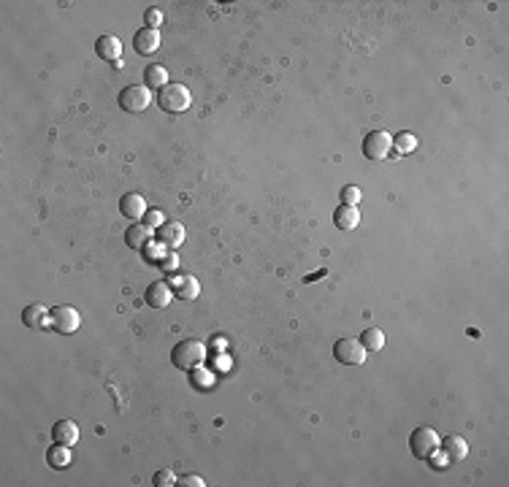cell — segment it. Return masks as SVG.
<instances>
[{"label": "cell", "mask_w": 509, "mask_h": 487, "mask_svg": "<svg viewBox=\"0 0 509 487\" xmlns=\"http://www.w3.org/2000/svg\"><path fill=\"white\" fill-rule=\"evenodd\" d=\"M206 355H209V352H206L203 341H198V338H184V341H179V344L171 349V363H173L179 371H195V369L203 366Z\"/></svg>", "instance_id": "6da1fadb"}, {"label": "cell", "mask_w": 509, "mask_h": 487, "mask_svg": "<svg viewBox=\"0 0 509 487\" xmlns=\"http://www.w3.org/2000/svg\"><path fill=\"white\" fill-rule=\"evenodd\" d=\"M190 103H193V95H190V90H187L184 84L169 82V84L158 92V106L163 108V111H169V114H182V111L190 108Z\"/></svg>", "instance_id": "7a4b0ae2"}, {"label": "cell", "mask_w": 509, "mask_h": 487, "mask_svg": "<svg viewBox=\"0 0 509 487\" xmlns=\"http://www.w3.org/2000/svg\"><path fill=\"white\" fill-rule=\"evenodd\" d=\"M409 449H412L414 458L431 460L436 455V449H439V433L434 431V428H428V425L414 428L412 436H409Z\"/></svg>", "instance_id": "3957f363"}, {"label": "cell", "mask_w": 509, "mask_h": 487, "mask_svg": "<svg viewBox=\"0 0 509 487\" xmlns=\"http://www.w3.org/2000/svg\"><path fill=\"white\" fill-rule=\"evenodd\" d=\"M116 103H119V108H125L127 114H141L152 103V90H147L144 84H130V87H125L119 92Z\"/></svg>", "instance_id": "277c9868"}, {"label": "cell", "mask_w": 509, "mask_h": 487, "mask_svg": "<svg viewBox=\"0 0 509 487\" xmlns=\"http://www.w3.org/2000/svg\"><path fill=\"white\" fill-rule=\"evenodd\" d=\"M390 147H393V138H390L388 130H371L363 138V158H369V160H385L390 155Z\"/></svg>", "instance_id": "5b68a950"}, {"label": "cell", "mask_w": 509, "mask_h": 487, "mask_svg": "<svg viewBox=\"0 0 509 487\" xmlns=\"http://www.w3.org/2000/svg\"><path fill=\"white\" fill-rule=\"evenodd\" d=\"M334 358L341 366H360L366 360V347L360 344V338H339L334 344Z\"/></svg>", "instance_id": "8992f818"}, {"label": "cell", "mask_w": 509, "mask_h": 487, "mask_svg": "<svg viewBox=\"0 0 509 487\" xmlns=\"http://www.w3.org/2000/svg\"><path fill=\"white\" fill-rule=\"evenodd\" d=\"M49 325L55 327V330H60V333H76L79 330V325H82V314L73 309V306H68V303H60V306H55L52 312H49Z\"/></svg>", "instance_id": "52a82bcc"}, {"label": "cell", "mask_w": 509, "mask_h": 487, "mask_svg": "<svg viewBox=\"0 0 509 487\" xmlns=\"http://www.w3.org/2000/svg\"><path fill=\"white\" fill-rule=\"evenodd\" d=\"M158 244H163L166 249H179L184 244V225L182 222H163L158 227Z\"/></svg>", "instance_id": "ba28073f"}, {"label": "cell", "mask_w": 509, "mask_h": 487, "mask_svg": "<svg viewBox=\"0 0 509 487\" xmlns=\"http://www.w3.org/2000/svg\"><path fill=\"white\" fill-rule=\"evenodd\" d=\"M171 298H173V290H171L169 282H152L144 292V301L152 309H169Z\"/></svg>", "instance_id": "9c48e42d"}, {"label": "cell", "mask_w": 509, "mask_h": 487, "mask_svg": "<svg viewBox=\"0 0 509 487\" xmlns=\"http://www.w3.org/2000/svg\"><path fill=\"white\" fill-rule=\"evenodd\" d=\"M133 49L138 54H155L160 49V30L155 27H141L133 36Z\"/></svg>", "instance_id": "30bf717a"}, {"label": "cell", "mask_w": 509, "mask_h": 487, "mask_svg": "<svg viewBox=\"0 0 509 487\" xmlns=\"http://www.w3.org/2000/svg\"><path fill=\"white\" fill-rule=\"evenodd\" d=\"M439 449H442V452H445V458H447V460H453V463L466 460V455H469V444H466V438H463V436H458V433L447 436V438H439Z\"/></svg>", "instance_id": "8fae6325"}, {"label": "cell", "mask_w": 509, "mask_h": 487, "mask_svg": "<svg viewBox=\"0 0 509 487\" xmlns=\"http://www.w3.org/2000/svg\"><path fill=\"white\" fill-rule=\"evenodd\" d=\"M95 52H98L101 60H106V62H119L122 41H119L116 36H112V33H106V36H101V38L95 41Z\"/></svg>", "instance_id": "7c38bea8"}, {"label": "cell", "mask_w": 509, "mask_h": 487, "mask_svg": "<svg viewBox=\"0 0 509 487\" xmlns=\"http://www.w3.org/2000/svg\"><path fill=\"white\" fill-rule=\"evenodd\" d=\"M119 212H122V216H127V219L136 222V219H141V216L147 214V201L138 192H127L119 201Z\"/></svg>", "instance_id": "4fadbf2b"}, {"label": "cell", "mask_w": 509, "mask_h": 487, "mask_svg": "<svg viewBox=\"0 0 509 487\" xmlns=\"http://www.w3.org/2000/svg\"><path fill=\"white\" fill-rule=\"evenodd\" d=\"M149 238H152V230H149L144 222H133V225L125 230V244H127L130 249H144V247L149 244Z\"/></svg>", "instance_id": "5bb4252c"}, {"label": "cell", "mask_w": 509, "mask_h": 487, "mask_svg": "<svg viewBox=\"0 0 509 487\" xmlns=\"http://www.w3.org/2000/svg\"><path fill=\"white\" fill-rule=\"evenodd\" d=\"M52 438L57 444H65V447H73L79 441V425L73 420H60L52 425Z\"/></svg>", "instance_id": "9a60e30c"}, {"label": "cell", "mask_w": 509, "mask_h": 487, "mask_svg": "<svg viewBox=\"0 0 509 487\" xmlns=\"http://www.w3.org/2000/svg\"><path fill=\"white\" fill-rule=\"evenodd\" d=\"M22 323H25V327H30V330H41L44 325L49 323L47 306H41V303H30V306H25V309H22Z\"/></svg>", "instance_id": "2e32d148"}, {"label": "cell", "mask_w": 509, "mask_h": 487, "mask_svg": "<svg viewBox=\"0 0 509 487\" xmlns=\"http://www.w3.org/2000/svg\"><path fill=\"white\" fill-rule=\"evenodd\" d=\"M358 222H360L358 206H344V203H341L339 209L334 212V225H336L339 230H355Z\"/></svg>", "instance_id": "e0dca14e"}, {"label": "cell", "mask_w": 509, "mask_h": 487, "mask_svg": "<svg viewBox=\"0 0 509 487\" xmlns=\"http://www.w3.org/2000/svg\"><path fill=\"white\" fill-rule=\"evenodd\" d=\"M169 84V71L163 65H149L144 71V87L147 90H163Z\"/></svg>", "instance_id": "ac0fdd59"}, {"label": "cell", "mask_w": 509, "mask_h": 487, "mask_svg": "<svg viewBox=\"0 0 509 487\" xmlns=\"http://www.w3.org/2000/svg\"><path fill=\"white\" fill-rule=\"evenodd\" d=\"M68 449H71V447L57 444V441L47 449V460H49L52 469H65V466H71V452H68Z\"/></svg>", "instance_id": "d6986e66"}, {"label": "cell", "mask_w": 509, "mask_h": 487, "mask_svg": "<svg viewBox=\"0 0 509 487\" xmlns=\"http://www.w3.org/2000/svg\"><path fill=\"white\" fill-rule=\"evenodd\" d=\"M360 344L366 347V352H380V349H385V330H380V327L363 330Z\"/></svg>", "instance_id": "ffe728a7"}, {"label": "cell", "mask_w": 509, "mask_h": 487, "mask_svg": "<svg viewBox=\"0 0 509 487\" xmlns=\"http://www.w3.org/2000/svg\"><path fill=\"white\" fill-rule=\"evenodd\" d=\"M173 292H176L182 301H195V298L201 295V284H198V279H195V276H184Z\"/></svg>", "instance_id": "44dd1931"}, {"label": "cell", "mask_w": 509, "mask_h": 487, "mask_svg": "<svg viewBox=\"0 0 509 487\" xmlns=\"http://www.w3.org/2000/svg\"><path fill=\"white\" fill-rule=\"evenodd\" d=\"M393 147H396V152H412V149H417V138L404 130L393 138Z\"/></svg>", "instance_id": "7402d4cb"}, {"label": "cell", "mask_w": 509, "mask_h": 487, "mask_svg": "<svg viewBox=\"0 0 509 487\" xmlns=\"http://www.w3.org/2000/svg\"><path fill=\"white\" fill-rule=\"evenodd\" d=\"M339 198H341V203H344V206H358L363 195H360V190H358L355 184H347V187H341Z\"/></svg>", "instance_id": "603a6c76"}, {"label": "cell", "mask_w": 509, "mask_h": 487, "mask_svg": "<svg viewBox=\"0 0 509 487\" xmlns=\"http://www.w3.org/2000/svg\"><path fill=\"white\" fill-rule=\"evenodd\" d=\"M141 219H144V225H147L149 230H158V227L166 222V216H163L160 209H147V214L141 216Z\"/></svg>", "instance_id": "cb8c5ba5"}, {"label": "cell", "mask_w": 509, "mask_h": 487, "mask_svg": "<svg viewBox=\"0 0 509 487\" xmlns=\"http://www.w3.org/2000/svg\"><path fill=\"white\" fill-rule=\"evenodd\" d=\"M152 485H155V487H171V485H176V477H173V471H171V469H160V471H155Z\"/></svg>", "instance_id": "d4e9b609"}, {"label": "cell", "mask_w": 509, "mask_h": 487, "mask_svg": "<svg viewBox=\"0 0 509 487\" xmlns=\"http://www.w3.org/2000/svg\"><path fill=\"white\" fill-rule=\"evenodd\" d=\"M176 485L179 487H206V482H203V477H198V474H184L182 479H176Z\"/></svg>", "instance_id": "484cf974"}, {"label": "cell", "mask_w": 509, "mask_h": 487, "mask_svg": "<svg viewBox=\"0 0 509 487\" xmlns=\"http://www.w3.org/2000/svg\"><path fill=\"white\" fill-rule=\"evenodd\" d=\"M144 22H147V27H155V30H158V25L163 22V14H160L158 8H149V11L144 14Z\"/></svg>", "instance_id": "4316f807"}, {"label": "cell", "mask_w": 509, "mask_h": 487, "mask_svg": "<svg viewBox=\"0 0 509 487\" xmlns=\"http://www.w3.org/2000/svg\"><path fill=\"white\" fill-rule=\"evenodd\" d=\"M176 266H179V260H176V255L171 252V255H166L163 260H160V269L163 271H176Z\"/></svg>", "instance_id": "83f0119b"}]
</instances>
